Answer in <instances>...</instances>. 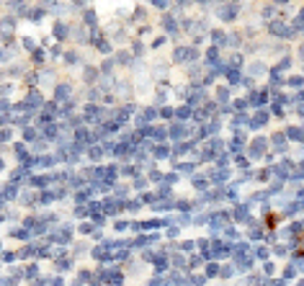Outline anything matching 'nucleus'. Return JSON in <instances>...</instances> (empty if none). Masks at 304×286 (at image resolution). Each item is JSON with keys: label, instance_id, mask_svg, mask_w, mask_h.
Returning <instances> with one entry per match:
<instances>
[{"label": "nucleus", "instance_id": "obj_1", "mask_svg": "<svg viewBox=\"0 0 304 286\" xmlns=\"http://www.w3.org/2000/svg\"><path fill=\"white\" fill-rule=\"evenodd\" d=\"M268 227H271V230H273V227H276V222H278V214H268Z\"/></svg>", "mask_w": 304, "mask_h": 286}]
</instances>
